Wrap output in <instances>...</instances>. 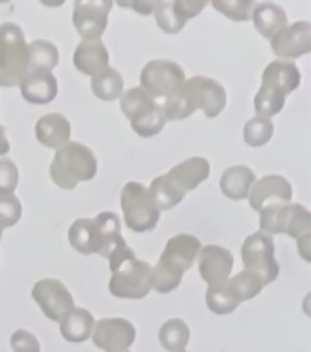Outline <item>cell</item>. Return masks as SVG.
<instances>
[{
	"label": "cell",
	"instance_id": "obj_1",
	"mask_svg": "<svg viewBox=\"0 0 311 352\" xmlns=\"http://www.w3.org/2000/svg\"><path fill=\"white\" fill-rule=\"evenodd\" d=\"M226 100V91L219 80L208 76H193L166 99L162 111L167 120H184L196 109H202L208 119H214L224 111Z\"/></svg>",
	"mask_w": 311,
	"mask_h": 352
},
{
	"label": "cell",
	"instance_id": "obj_2",
	"mask_svg": "<svg viewBox=\"0 0 311 352\" xmlns=\"http://www.w3.org/2000/svg\"><path fill=\"white\" fill-rule=\"evenodd\" d=\"M109 260V293L120 299H143L152 290V266L149 263L137 260L136 252L127 245L118 243Z\"/></svg>",
	"mask_w": 311,
	"mask_h": 352
},
{
	"label": "cell",
	"instance_id": "obj_3",
	"mask_svg": "<svg viewBox=\"0 0 311 352\" xmlns=\"http://www.w3.org/2000/svg\"><path fill=\"white\" fill-rule=\"evenodd\" d=\"M208 160L204 157H191L170 168L166 175L155 178L147 192L160 211H167L175 208L185 195L208 179Z\"/></svg>",
	"mask_w": 311,
	"mask_h": 352
},
{
	"label": "cell",
	"instance_id": "obj_4",
	"mask_svg": "<svg viewBox=\"0 0 311 352\" xmlns=\"http://www.w3.org/2000/svg\"><path fill=\"white\" fill-rule=\"evenodd\" d=\"M201 248V241L191 234H178L169 239L157 266L152 267V289L167 295L180 287L182 275L196 263Z\"/></svg>",
	"mask_w": 311,
	"mask_h": 352
},
{
	"label": "cell",
	"instance_id": "obj_5",
	"mask_svg": "<svg viewBox=\"0 0 311 352\" xmlns=\"http://www.w3.org/2000/svg\"><path fill=\"white\" fill-rule=\"evenodd\" d=\"M123 240L120 219L111 211H103L94 219H76L69 230L70 245L84 255L99 254L108 258L111 251Z\"/></svg>",
	"mask_w": 311,
	"mask_h": 352
},
{
	"label": "cell",
	"instance_id": "obj_6",
	"mask_svg": "<svg viewBox=\"0 0 311 352\" xmlns=\"http://www.w3.org/2000/svg\"><path fill=\"white\" fill-rule=\"evenodd\" d=\"M260 231L288 234L298 241V252L311 261V214L301 204H273L260 211Z\"/></svg>",
	"mask_w": 311,
	"mask_h": 352
},
{
	"label": "cell",
	"instance_id": "obj_7",
	"mask_svg": "<svg viewBox=\"0 0 311 352\" xmlns=\"http://www.w3.org/2000/svg\"><path fill=\"white\" fill-rule=\"evenodd\" d=\"M301 85V72L296 64L275 60L268 64L261 75V88L254 98L255 111L260 116H277L286 105V96Z\"/></svg>",
	"mask_w": 311,
	"mask_h": 352
},
{
	"label": "cell",
	"instance_id": "obj_8",
	"mask_svg": "<svg viewBox=\"0 0 311 352\" xmlns=\"http://www.w3.org/2000/svg\"><path fill=\"white\" fill-rule=\"evenodd\" d=\"M98 173V158L90 148L69 142L59 148L50 164V178L59 188L73 190L79 182L92 181Z\"/></svg>",
	"mask_w": 311,
	"mask_h": 352
},
{
	"label": "cell",
	"instance_id": "obj_9",
	"mask_svg": "<svg viewBox=\"0 0 311 352\" xmlns=\"http://www.w3.org/2000/svg\"><path fill=\"white\" fill-rule=\"evenodd\" d=\"M29 70V44L23 29L12 21L0 25V87L21 84Z\"/></svg>",
	"mask_w": 311,
	"mask_h": 352
},
{
	"label": "cell",
	"instance_id": "obj_10",
	"mask_svg": "<svg viewBox=\"0 0 311 352\" xmlns=\"http://www.w3.org/2000/svg\"><path fill=\"white\" fill-rule=\"evenodd\" d=\"M120 108L131 128L143 138L158 135L167 122L162 107L142 87L125 91L120 98Z\"/></svg>",
	"mask_w": 311,
	"mask_h": 352
},
{
	"label": "cell",
	"instance_id": "obj_11",
	"mask_svg": "<svg viewBox=\"0 0 311 352\" xmlns=\"http://www.w3.org/2000/svg\"><path fill=\"white\" fill-rule=\"evenodd\" d=\"M120 205L125 223L134 232L152 231L158 225L161 211L152 201L147 188L140 182L131 181L125 184Z\"/></svg>",
	"mask_w": 311,
	"mask_h": 352
},
{
	"label": "cell",
	"instance_id": "obj_12",
	"mask_svg": "<svg viewBox=\"0 0 311 352\" xmlns=\"http://www.w3.org/2000/svg\"><path fill=\"white\" fill-rule=\"evenodd\" d=\"M242 261L246 270L257 274L264 285H269L279 275V264L275 258V245L269 234L257 231L242 245Z\"/></svg>",
	"mask_w": 311,
	"mask_h": 352
},
{
	"label": "cell",
	"instance_id": "obj_13",
	"mask_svg": "<svg viewBox=\"0 0 311 352\" xmlns=\"http://www.w3.org/2000/svg\"><path fill=\"white\" fill-rule=\"evenodd\" d=\"M185 82L184 69L178 63L170 60H153L147 63L142 75L140 84L144 91L152 98H170Z\"/></svg>",
	"mask_w": 311,
	"mask_h": 352
},
{
	"label": "cell",
	"instance_id": "obj_14",
	"mask_svg": "<svg viewBox=\"0 0 311 352\" xmlns=\"http://www.w3.org/2000/svg\"><path fill=\"white\" fill-rule=\"evenodd\" d=\"M31 295L44 316L54 322H61L75 308L72 293L63 281L55 278H44L36 281Z\"/></svg>",
	"mask_w": 311,
	"mask_h": 352
},
{
	"label": "cell",
	"instance_id": "obj_15",
	"mask_svg": "<svg viewBox=\"0 0 311 352\" xmlns=\"http://www.w3.org/2000/svg\"><path fill=\"white\" fill-rule=\"evenodd\" d=\"M136 327L128 319L107 318L94 324L93 343L105 352H123L136 342Z\"/></svg>",
	"mask_w": 311,
	"mask_h": 352
},
{
	"label": "cell",
	"instance_id": "obj_16",
	"mask_svg": "<svg viewBox=\"0 0 311 352\" xmlns=\"http://www.w3.org/2000/svg\"><path fill=\"white\" fill-rule=\"evenodd\" d=\"M272 52L281 60H296L311 52V23L294 21L284 26L270 38Z\"/></svg>",
	"mask_w": 311,
	"mask_h": 352
},
{
	"label": "cell",
	"instance_id": "obj_17",
	"mask_svg": "<svg viewBox=\"0 0 311 352\" xmlns=\"http://www.w3.org/2000/svg\"><path fill=\"white\" fill-rule=\"evenodd\" d=\"M113 8L111 0L99 2H75L73 25L84 40H98L108 26V14Z\"/></svg>",
	"mask_w": 311,
	"mask_h": 352
},
{
	"label": "cell",
	"instance_id": "obj_18",
	"mask_svg": "<svg viewBox=\"0 0 311 352\" xmlns=\"http://www.w3.org/2000/svg\"><path fill=\"white\" fill-rule=\"evenodd\" d=\"M293 188L287 178L281 175H268L254 182L248 195L250 208L260 212L273 204H287L292 201Z\"/></svg>",
	"mask_w": 311,
	"mask_h": 352
},
{
	"label": "cell",
	"instance_id": "obj_19",
	"mask_svg": "<svg viewBox=\"0 0 311 352\" xmlns=\"http://www.w3.org/2000/svg\"><path fill=\"white\" fill-rule=\"evenodd\" d=\"M199 275L208 285L224 284L233 272L234 256L231 251L219 245H206L197 255Z\"/></svg>",
	"mask_w": 311,
	"mask_h": 352
},
{
	"label": "cell",
	"instance_id": "obj_20",
	"mask_svg": "<svg viewBox=\"0 0 311 352\" xmlns=\"http://www.w3.org/2000/svg\"><path fill=\"white\" fill-rule=\"evenodd\" d=\"M35 135L43 146L58 151L70 142V120L59 113L44 114L35 124Z\"/></svg>",
	"mask_w": 311,
	"mask_h": 352
},
{
	"label": "cell",
	"instance_id": "obj_21",
	"mask_svg": "<svg viewBox=\"0 0 311 352\" xmlns=\"http://www.w3.org/2000/svg\"><path fill=\"white\" fill-rule=\"evenodd\" d=\"M21 96L29 104L44 105L50 104L58 94V80L52 72L34 70L29 72L20 84Z\"/></svg>",
	"mask_w": 311,
	"mask_h": 352
},
{
	"label": "cell",
	"instance_id": "obj_22",
	"mask_svg": "<svg viewBox=\"0 0 311 352\" xmlns=\"http://www.w3.org/2000/svg\"><path fill=\"white\" fill-rule=\"evenodd\" d=\"M75 67L87 76H96L103 69L108 67L109 54L107 46L100 38L98 40H83L73 55Z\"/></svg>",
	"mask_w": 311,
	"mask_h": 352
},
{
	"label": "cell",
	"instance_id": "obj_23",
	"mask_svg": "<svg viewBox=\"0 0 311 352\" xmlns=\"http://www.w3.org/2000/svg\"><path fill=\"white\" fill-rule=\"evenodd\" d=\"M257 181L255 172L248 166H233L226 168L220 178V190L233 201L248 199V195Z\"/></svg>",
	"mask_w": 311,
	"mask_h": 352
},
{
	"label": "cell",
	"instance_id": "obj_24",
	"mask_svg": "<svg viewBox=\"0 0 311 352\" xmlns=\"http://www.w3.org/2000/svg\"><path fill=\"white\" fill-rule=\"evenodd\" d=\"M93 314L85 308H73V310L59 322V331L67 342L83 343L88 340L94 329Z\"/></svg>",
	"mask_w": 311,
	"mask_h": 352
},
{
	"label": "cell",
	"instance_id": "obj_25",
	"mask_svg": "<svg viewBox=\"0 0 311 352\" xmlns=\"http://www.w3.org/2000/svg\"><path fill=\"white\" fill-rule=\"evenodd\" d=\"M253 20L257 31L260 32L264 38L269 40L278 31H281V29L288 25L286 10L283 6L270 2L257 3L253 11Z\"/></svg>",
	"mask_w": 311,
	"mask_h": 352
},
{
	"label": "cell",
	"instance_id": "obj_26",
	"mask_svg": "<svg viewBox=\"0 0 311 352\" xmlns=\"http://www.w3.org/2000/svg\"><path fill=\"white\" fill-rule=\"evenodd\" d=\"M90 87L96 98L105 102H113L122 98L125 82L120 73L108 65L107 69H103L92 78Z\"/></svg>",
	"mask_w": 311,
	"mask_h": 352
},
{
	"label": "cell",
	"instance_id": "obj_27",
	"mask_svg": "<svg viewBox=\"0 0 311 352\" xmlns=\"http://www.w3.org/2000/svg\"><path fill=\"white\" fill-rule=\"evenodd\" d=\"M225 287L229 292V295H231L237 302L242 304L244 300L255 298L258 293L266 287V285L261 278L257 274L244 269L240 274L233 276L231 280L228 278L225 281Z\"/></svg>",
	"mask_w": 311,
	"mask_h": 352
},
{
	"label": "cell",
	"instance_id": "obj_28",
	"mask_svg": "<svg viewBox=\"0 0 311 352\" xmlns=\"http://www.w3.org/2000/svg\"><path fill=\"white\" fill-rule=\"evenodd\" d=\"M59 63L58 47L49 40H34L29 44V72H52Z\"/></svg>",
	"mask_w": 311,
	"mask_h": 352
},
{
	"label": "cell",
	"instance_id": "obj_29",
	"mask_svg": "<svg viewBox=\"0 0 311 352\" xmlns=\"http://www.w3.org/2000/svg\"><path fill=\"white\" fill-rule=\"evenodd\" d=\"M161 346L170 351H184L190 342V328L182 319H169L160 328Z\"/></svg>",
	"mask_w": 311,
	"mask_h": 352
},
{
	"label": "cell",
	"instance_id": "obj_30",
	"mask_svg": "<svg viewBox=\"0 0 311 352\" xmlns=\"http://www.w3.org/2000/svg\"><path fill=\"white\" fill-rule=\"evenodd\" d=\"M272 135H273V123L269 117L257 114L253 117V119H249L246 124H244L243 138H244V143L250 146V148H260V146L269 143Z\"/></svg>",
	"mask_w": 311,
	"mask_h": 352
},
{
	"label": "cell",
	"instance_id": "obj_31",
	"mask_svg": "<svg viewBox=\"0 0 311 352\" xmlns=\"http://www.w3.org/2000/svg\"><path fill=\"white\" fill-rule=\"evenodd\" d=\"M205 300L208 305L210 311L214 314H229L237 310L240 304L229 295V292L225 287V283L220 285H208L205 293Z\"/></svg>",
	"mask_w": 311,
	"mask_h": 352
},
{
	"label": "cell",
	"instance_id": "obj_32",
	"mask_svg": "<svg viewBox=\"0 0 311 352\" xmlns=\"http://www.w3.org/2000/svg\"><path fill=\"white\" fill-rule=\"evenodd\" d=\"M214 10H217L220 14L233 21H248L253 17V11L255 2L253 0H214L213 2Z\"/></svg>",
	"mask_w": 311,
	"mask_h": 352
},
{
	"label": "cell",
	"instance_id": "obj_33",
	"mask_svg": "<svg viewBox=\"0 0 311 352\" xmlns=\"http://www.w3.org/2000/svg\"><path fill=\"white\" fill-rule=\"evenodd\" d=\"M153 14L157 25L166 34H178L185 26V21L178 16L173 8V2H157Z\"/></svg>",
	"mask_w": 311,
	"mask_h": 352
},
{
	"label": "cell",
	"instance_id": "obj_34",
	"mask_svg": "<svg viewBox=\"0 0 311 352\" xmlns=\"http://www.w3.org/2000/svg\"><path fill=\"white\" fill-rule=\"evenodd\" d=\"M21 204L17 196L14 195H0V226L2 228H11L17 225L21 217Z\"/></svg>",
	"mask_w": 311,
	"mask_h": 352
},
{
	"label": "cell",
	"instance_id": "obj_35",
	"mask_svg": "<svg viewBox=\"0 0 311 352\" xmlns=\"http://www.w3.org/2000/svg\"><path fill=\"white\" fill-rule=\"evenodd\" d=\"M19 186V168L12 160H0V195H14Z\"/></svg>",
	"mask_w": 311,
	"mask_h": 352
},
{
	"label": "cell",
	"instance_id": "obj_36",
	"mask_svg": "<svg viewBox=\"0 0 311 352\" xmlns=\"http://www.w3.org/2000/svg\"><path fill=\"white\" fill-rule=\"evenodd\" d=\"M11 348L14 352H41L39 339L26 329H17L11 336Z\"/></svg>",
	"mask_w": 311,
	"mask_h": 352
},
{
	"label": "cell",
	"instance_id": "obj_37",
	"mask_svg": "<svg viewBox=\"0 0 311 352\" xmlns=\"http://www.w3.org/2000/svg\"><path fill=\"white\" fill-rule=\"evenodd\" d=\"M206 5H208V2H205V0H193V2H190V0H178V2H173V8L178 16L187 23L190 19L196 17L199 12L205 10Z\"/></svg>",
	"mask_w": 311,
	"mask_h": 352
},
{
	"label": "cell",
	"instance_id": "obj_38",
	"mask_svg": "<svg viewBox=\"0 0 311 352\" xmlns=\"http://www.w3.org/2000/svg\"><path fill=\"white\" fill-rule=\"evenodd\" d=\"M117 5L122 6V8L134 10L138 14H143V16H151L155 10V6H157V2H138V0H134V2H127V0H120V2H117Z\"/></svg>",
	"mask_w": 311,
	"mask_h": 352
},
{
	"label": "cell",
	"instance_id": "obj_39",
	"mask_svg": "<svg viewBox=\"0 0 311 352\" xmlns=\"http://www.w3.org/2000/svg\"><path fill=\"white\" fill-rule=\"evenodd\" d=\"M10 149H11V146H10L8 138H6L5 128L0 124V157L6 155V153L10 152Z\"/></svg>",
	"mask_w": 311,
	"mask_h": 352
},
{
	"label": "cell",
	"instance_id": "obj_40",
	"mask_svg": "<svg viewBox=\"0 0 311 352\" xmlns=\"http://www.w3.org/2000/svg\"><path fill=\"white\" fill-rule=\"evenodd\" d=\"M2 234H3V228H2V226H0V240H2Z\"/></svg>",
	"mask_w": 311,
	"mask_h": 352
},
{
	"label": "cell",
	"instance_id": "obj_41",
	"mask_svg": "<svg viewBox=\"0 0 311 352\" xmlns=\"http://www.w3.org/2000/svg\"><path fill=\"white\" fill-rule=\"evenodd\" d=\"M176 352H187V351H185V349H184V351H176Z\"/></svg>",
	"mask_w": 311,
	"mask_h": 352
},
{
	"label": "cell",
	"instance_id": "obj_42",
	"mask_svg": "<svg viewBox=\"0 0 311 352\" xmlns=\"http://www.w3.org/2000/svg\"><path fill=\"white\" fill-rule=\"evenodd\" d=\"M123 352H129V351H123Z\"/></svg>",
	"mask_w": 311,
	"mask_h": 352
}]
</instances>
